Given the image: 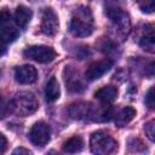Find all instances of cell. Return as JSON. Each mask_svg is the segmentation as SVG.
I'll list each match as a JSON object with an SVG mask.
<instances>
[{
  "label": "cell",
  "instance_id": "9",
  "mask_svg": "<svg viewBox=\"0 0 155 155\" xmlns=\"http://www.w3.org/2000/svg\"><path fill=\"white\" fill-rule=\"evenodd\" d=\"M15 79L17 82L23 85L33 84L38 79V71L33 65H29V64L21 65V67H17L15 70Z\"/></svg>",
  "mask_w": 155,
  "mask_h": 155
},
{
  "label": "cell",
  "instance_id": "17",
  "mask_svg": "<svg viewBox=\"0 0 155 155\" xmlns=\"http://www.w3.org/2000/svg\"><path fill=\"white\" fill-rule=\"evenodd\" d=\"M84 140L81 137L79 136H74L71 138H69L68 140L64 142L63 144V150L65 153H69V154H74V153H79L84 149Z\"/></svg>",
  "mask_w": 155,
  "mask_h": 155
},
{
  "label": "cell",
  "instance_id": "18",
  "mask_svg": "<svg viewBox=\"0 0 155 155\" xmlns=\"http://www.w3.org/2000/svg\"><path fill=\"white\" fill-rule=\"evenodd\" d=\"M18 38V30L11 25H1L0 27V41L2 44L13 42Z\"/></svg>",
  "mask_w": 155,
  "mask_h": 155
},
{
  "label": "cell",
  "instance_id": "21",
  "mask_svg": "<svg viewBox=\"0 0 155 155\" xmlns=\"http://www.w3.org/2000/svg\"><path fill=\"white\" fill-rule=\"evenodd\" d=\"M8 111H10V105H8V103L6 102V99H5L2 96H0V120L4 119V117L7 115Z\"/></svg>",
  "mask_w": 155,
  "mask_h": 155
},
{
  "label": "cell",
  "instance_id": "3",
  "mask_svg": "<svg viewBox=\"0 0 155 155\" xmlns=\"http://www.w3.org/2000/svg\"><path fill=\"white\" fill-rule=\"evenodd\" d=\"M90 148L94 155H113L117 150V142L107 132L97 131L91 136Z\"/></svg>",
  "mask_w": 155,
  "mask_h": 155
},
{
  "label": "cell",
  "instance_id": "7",
  "mask_svg": "<svg viewBox=\"0 0 155 155\" xmlns=\"http://www.w3.org/2000/svg\"><path fill=\"white\" fill-rule=\"evenodd\" d=\"M58 17L52 8H45L41 18V31L47 36H53L58 31Z\"/></svg>",
  "mask_w": 155,
  "mask_h": 155
},
{
  "label": "cell",
  "instance_id": "23",
  "mask_svg": "<svg viewBox=\"0 0 155 155\" xmlns=\"http://www.w3.org/2000/svg\"><path fill=\"white\" fill-rule=\"evenodd\" d=\"M145 104L150 109L154 108V87H150L149 91L147 92V94H145Z\"/></svg>",
  "mask_w": 155,
  "mask_h": 155
},
{
  "label": "cell",
  "instance_id": "6",
  "mask_svg": "<svg viewBox=\"0 0 155 155\" xmlns=\"http://www.w3.org/2000/svg\"><path fill=\"white\" fill-rule=\"evenodd\" d=\"M50 138H51V127L46 122L38 121L31 126L29 131V139L34 145L44 147L50 142Z\"/></svg>",
  "mask_w": 155,
  "mask_h": 155
},
{
  "label": "cell",
  "instance_id": "15",
  "mask_svg": "<svg viewBox=\"0 0 155 155\" xmlns=\"http://www.w3.org/2000/svg\"><path fill=\"white\" fill-rule=\"evenodd\" d=\"M59 93H61V90H59V84L57 81V79L54 76H52L47 84H46V87H45V96H46V99L48 102H54L56 99L59 98Z\"/></svg>",
  "mask_w": 155,
  "mask_h": 155
},
{
  "label": "cell",
  "instance_id": "19",
  "mask_svg": "<svg viewBox=\"0 0 155 155\" xmlns=\"http://www.w3.org/2000/svg\"><path fill=\"white\" fill-rule=\"evenodd\" d=\"M128 149L131 151H142L144 150V144L138 138H131L128 140Z\"/></svg>",
  "mask_w": 155,
  "mask_h": 155
},
{
  "label": "cell",
  "instance_id": "5",
  "mask_svg": "<svg viewBox=\"0 0 155 155\" xmlns=\"http://www.w3.org/2000/svg\"><path fill=\"white\" fill-rule=\"evenodd\" d=\"M23 54H24V57H27L29 59H33V61H36L39 63H48V62H52L56 58V56H57L56 51L52 47L44 46V45L27 47L23 51Z\"/></svg>",
  "mask_w": 155,
  "mask_h": 155
},
{
  "label": "cell",
  "instance_id": "28",
  "mask_svg": "<svg viewBox=\"0 0 155 155\" xmlns=\"http://www.w3.org/2000/svg\"><path fill=\"white\" fill-rule=\"evenodd\" d=\"M47 155H59V154H58V153H56V151H53V150H52V151H50V153H48V154H47Z\"/></svg>",
  "mask_w": 155,
  "mask_h": 155
},
{
  "label": "cell",
  "instance_id": "22",
  "mask_svg": "<svg viewBox=\"0 0 155 155\" xmlns=\"http://www.w3.org/2000/svg\"><path fill=\"white\" fill-rule=\"evenodd\" d=\"M11 19V12L7 8L0 10V25H6Z\"/></svg>",
  "mask_w": 155,
  "mask_h": 155
},
{
  "label": "cell",
  "instance_id": "2",
  "mask_svg": "<svg viewBox=\"0 0 155 155\" xmlns=\"http://www.w3.org/2000/svg\"><path fill=\"white\" fill-rule=\"evenodd\" d=\"M10 110L18 115V116H28L34 114L38 108L39 103L36 97L31 92H18L8 103Z\"/></svg>",
  "mask_w": 155,
  "mask_h": 155
},
{
  "label": "cell",
  "instance_id": "14",
  "mask_svg": "<svg viewBox=\"0 0 155 155\" xmlns=\"http://www.w3.org/2000/svg\"><path fill=\"white\" fill-rule=\"evenodd\" d=\"M136 116V110L132 107H125L115 116V125L117 127H125Z\"/></svg>",
  "mask_w": 155,
  "mask_h": 155
},
{
  "label": "cell",
  "instance_id": "12",
  "mask_svg": "<svg viewBox=\"0 0 155 155\" xmlns=\"http://www.w3.org/2000/svg\"><path fill=\"white\" fill-rule=\"evenodd\" d=\"M116 96H117V88L114 86H103L99 90H97L94 93V97L104 104L114 102Z\"/></svg>",
  "mask_w": 155,
  "mask_h": 155
},
{
  "label": "cell",
  "instance_id": "10",
  "mask_svg": "<svg viewBox=\"0 0 155 155\" xmlns=\"http://www.w3.org/2000/svg\"><path fill=\"white\" fill-rule=\"evenodd\" d=\"M64 74H65L67 88L69 91H71V92H81L84 90V82H82L79 73H76L71 68H68L67 67Z\"/></svg>",
  "mask_w": 155,
  "mask_h": 155
},
{
  "label": "cell",
  "instance_id": "4",
  "mask_svg": "<svg viewBox=\"0 0 155 155\" xmlns=\"http://www.w3.org/2000/svg\"><path fill=\"white\" fill-rule=\"evenodd\" d=\"M107 15L111 21L113 28L115 29L116 34L120 35L121 38H126L131 29V22L127 13H125L120 8H114V10H108Z\"/></svg>",
  "mask_w": 155,
  "mask_h": 155
},
{
  "label": "cell",
  "instance_id": "8",
  "mask_svg": "<svg viewBox=\"0 0 155 155\" xmlns=\"http://www.w3.org/2000/svg\"><path fill=\"white\" fill-rule=\"evenodd\" d=\"M111 67H113V62L110 59H108V58L93 62L92 64L88 65V68H87V70L85 73V76L90 81L97 80V79L102 78L105 73H108Z\"/></svg>",
  "mask_w": 155,
  "mask_h": 155
},
{
  "label": "cell",
  "instance_id": "27",
  "mask_svg": "<svg viewBox=\"0 0 155 155\" xmlns=\"http://www.w3.org/2000/svg\"><path fill=\"white\" fill-rule=\"evenodd\" d=\"M5 51H6V47H5V44H2V42L0 41V56H2V54L5 53Z\"/></svg>",
  "mask_w": 155,
  "mask_h": 155
},
{
  "label": "cell",
  "instance_id": "11",
  "mask_svg": "<svg viewBox=\"0 0 155 155\" xmlns=\"http://www.w3.org/2000/svg\"><path fill=\"white\" fill-rule=\"evenodd\" d=\"M31 10L24 5H19L17 8H16V12H15V22L17 24V27H19L21 29H24L28 23L30 22V18H31Z\"/></svg>",
  "mask_w": 155,
  "mask_h": 155
},
{
  "label": "cell",
  "instance_id": "24",
  "mask_svg": "<svg viewBox=\"0 0 155 155\" xmlns=\"http://www.w3.org/2000/svg\"><path fill=\"white\" fill-rule=\"evenodd\" d=\"M154 1H149V2H143V4H139V7L143 12H147V13H151L154 11Z\"/></svg>",
  "mask_w": 155,
  "mask_h": 155
},
{
  "label": "cell",
  "instance_id": "26",
  "mask_svg": "<svg viewBox=\"0 0 155 155\" xmlns=\"http://www.w3.org/2000/svg\"><path fill=\"white\" fill-rule=\"evenodd\" d=\"M6 148H7V139L2 133H0V155L5 153Z\"/></svg>",
  "mask_w": 155,
  "mask_h": 155
},
{
  "label": "cell",
  "instance_id": "20",
  "mask_svg": "<svg viewBox=\"0 0 155 155\" xmlns=\"http://www.w3.org/2000/svg\"><path fill=\"white\" fill-rule=\"evenodd\" d=\"M155 122L151 120L149 122L145 124V127H144V131H145V134L148 136V138L153 142L154 140V136H155Z\"/></svg>",
  "mask_w": 155,
  "mask_h": 155
},
{
  "label": "cell",
  "instance_id": "1",
  "mask_svg": "<svg viewBox=\"0 0 155 155\" xmlns=\"http://www.w3.org/2000/svg\"><path fill=\"white\" fill-rule=\"evenodd\" d=\"M69 30L75 36H88L93 31V21H92V13L88 7H79L76 8L74 16L71 17Z\"/></svg>",
  "mask_w": 155,
  "mask_h": 155
},
{
  "label": "cell",
  "instance_id": "16",
  "mask_svg": "<svg viewBox=\"0 0 155 155\" xmlns=\"http://www.w3.org/2000/svg\"><path fill=\"white\" fill-rule=\"evenodd\" d=\"M139 45H140V47H142L143 50L149 51V52H154L155 40H154V30H153V25H148V29H145V31H144L143 35L140 36Z\"/></svg>",
  "mask_w": 155,
  "mask_h": 155
},
{
  "label": "cell",
  "instance_id": "25",
  "mask_svg": "<svg viewBox=\"0 0 155 155\" xmlns=\"http://www.w3.org/2000/svg\"><path fill=\"white\" fill-rule=\"evenodd\" d=\"M11 155H33V153H31L30 150L23 148V147H18V148H16V149L12 151Z\"/></svg>",
  "mask_w": 155,
  "mask_h": 155
},
{
  "label": "cell",
  "instance_id": "13",
  "mask_svg": "<svg viewBox=\"0 0 155 155\" xmlns=\"http://www.w3.org/2000/svg\"><path fill=\"white\" fill-rule=\"evenodd\" d=\"M91 110L92 108L90 107V104L87 103H74L69 107V114L73 119H84L88 115H91Z\"/></svg>",
  "mask_w": 155,
  "mask_h": 155
}]
</instances>
